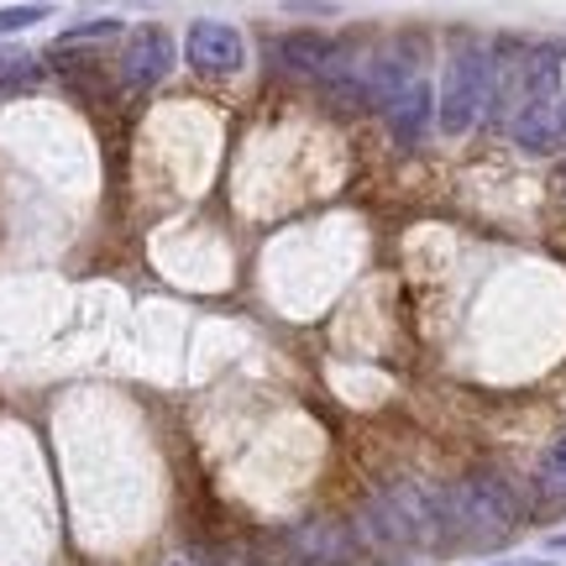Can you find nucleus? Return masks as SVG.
<instances>
[{"label":"nucleus","mask_w":566,"mask_h":566,"mask_svg":"<svg viewBox=\"0 0 566 566\" xmlns=\"http://www.w3.org/2000/svg\"><path fill=\"white\" fill-rule=\"evenodd\" d=\"M42 80V63L32 53H21V48H0V90L6 95H17V90H32Z\"/></svg>","instance_id":"obj_10"},{"label":"nucleus","mask_w":566,"mask_h":566,"mask_svg":"<svg viewBox=\"0 0 566 566\" xmlns=\"http://www.w3.org/2000/svg\"><path fill=\"white\" fill-rule=\"evenodd\" d=\"M509 132L520 147L530 153H546L551 142L562 137V105L556 101H520V111L509 116Z\"/></svg>","instance_id":"obj_9"},{"label":"nucleus","mask_w":566,"mask_h":566,"mask_svg":"<svg viewBox=\"0 0 566 566\" xmlns=\"http://www.w3.org/2000/svg\"><path fill=\"white\" fill-rule=\"evenodd\" d=\"M551 546H556V551H566V535H556V541H551Z\"/></svg>","instance_id":"obj_15"},{"label":"nucleus","mask_w":566,"mask_h":566,"mask_svg":"<svg viewBox=\"0 0 566 566\" xmlns=\"http://www.w3.org/2000/svg\"><path fill=\"white\" fill-rule=\"evenodd\" d=\"M336 59H342V48L325 32H289L273 42V63L289 74H336Z\"/></svg>","instance_id":"obj_7"},{"label":"nucleus","mask_w":566,"mask_h":566,"mask_svg":"<svg viewBox=\"0 0 566 566\" xmlns=\"http://www.w3.org/2000/svg\"><path fill=\"white\" fill-rule=\"evenodd\" d=\"M357 541L373 551H415L424 546L420 530H415V520L405 514V504L394 499V493H373V499H363V509H357Z\"/></svg>","instance_id":"obj_4"},{"label":"nucleus","mask_w":566,"mask_h":566,"mask_svg":"<svg viewBox=\"0 0 566 566\" xmlns=\"http://www.w3.org/2000/svg\"><path fill=\"white\" fill-rule=\"evenodd\" d=\"M174 59L179 53H174V38L163 27H137L122 53V84L126 90H153L174 74Z\"/></svg>","instance_id":"obj_6"},{"label":"nucleus","mask_w":566,"mask_h":566,"mask_svg":"<svg viewBox=\"0 0 566 566\" xmlns=\"http://www.w3.org/2000/svg\"><path fill=\"white\" fill-rule=\"evenodd\" d=\"M53 17V6H42V0H27V6H6L0 11V38H11V32H27V27H38V21Z\"/></svg>","instance_id":"obj_11"},{"label":"nucleus","mask_w":566,"mask_h":566,"mask_svg":"<svg viewBox=\"0 0 566 566\" xmlns=\"http://www.w3.org/2000/svg\"><path fill=\"white\" fill-rule=\"evenodd\" d=\"M430 116H436V105H430V84L415 80L399 101L388 105V132H394L399 147H420L424 132H430Z\"/></svg>","instance_id":"obj_8"},{"label":"nucleus","mask_w":566,"mask_h":566,"mask_svg":"<svg viewBox=\"0 0 566 566\" xmlns=\"http://www.w3.org/2000/svg\"><path fill=\"white\" fill-rule=\"evenodd\" d=\"M184 59L195 74H210V80H226V74H242L247 63V42L237 27L226 21H195L189 38H184Z\"/></svg>","instance_id":"obj_3"},{"label":"nucleus","mask_w":566,"mask_h":566,"mask_svg":"<svg viewBox=\"0 0 566 566\" xmlns=\"http://www.w3.org/2000/svg\"><path fill=\"white\" fill-rule=\"evenodd\" d=\"M488 84H493V59H488L478 42H462L451 53V63H446L441 105H436V126H441L446 137L472 132V122L483 116V105H488Z\"/></svg>","instance_id":"obj_2"},{"label":"nucleus","mask_w":566,"mask_h":566,"mask_svg":"<svg viewBox=\"0 0 566 566\" xmlns=\"http://www.w3.org/2000/svg\"><path fill=\"white\" fill-rule=\"evenodd\" d=\"M436 514H441V541L499 546L525 520V504L504 472H467L462 483L436 488Z\"/></svg>","instance_id":"obj_1"},{"label":"nucleus","mask_w":566,"mask_h":566,"mask_svg":"<svg viewBox=\"0 0 566 566\" xmlns=\"http://www.w3.org/2000/svg\"><path fill=\"white\" fill-rule=\"evenodd\" d=\"M289 551H294L300 566H352L363 556V541L342 520H310V525L289 535Z\"/></svg>","instance_id":"obj_5"},{"label":"nucleus","mask_w":566,"mask_h":566,"mask_svg":"<svg viewBox=\"0 0 566 566\" xmlns=\"http://www.w3.org/2000/svg\"><path fill=\"white\" fill-rule=\"evenodd\" d=\"M116 32H122V21H111V17H101V21H84V27H74V32H63V38H59V53H63V48H80V42L116 38Z\"/></svg>","instance_id":"obj_12"},{"label":"nucleus","mask_w":566,"mask_h":566,"mask_svg":"<svg viewBox=\"0 0 566 566\" xmlns=\"http://www.w3.org/2000/svg\"><path fill=\"white\" fill-rule=\"evenodd\" d=\"M488 566H551V562H488Z\"/></svg>","instance_id":"obj_14"},{"label":"nucleus","mask_w":566,"mask_h":566,"mask_svg":"<svg viewBox=\"0 0 566 566\" xmlns=\"http://www.w3.org/2000/svg\"><path fill=\"white\" fill-rule=\"evenodd\" d=\"M546 467L556 472V478H566V436L556 446H551V457H546Z\"/></svg>","instance_id":"obj_13"}]
</instances>
